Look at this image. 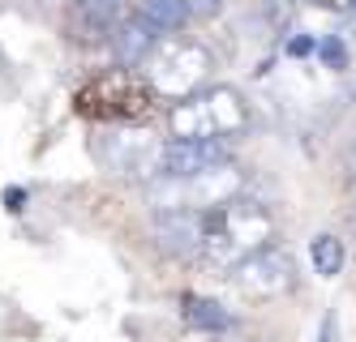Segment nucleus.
Segmentation results:
<instances>
[{
  "label": "nucleus",
  "mask_w": 356,
  "mask_h": 342,
  "mask_svg": "<svg viewBox=\"0 0 356 342\" xmlns=\"http://www.w3.org/2000/svg\"><path fill=\"white\" fill-rule=\"evenodd\" d=\"M202 235H207V214L193 210H172V214H155V244L168 257H197Z\"/></svg>",
  "instance_id": "423d86ee"
},
{
  "label": "nucleus",
  "mask_w": 356,
  "mask_h": 342,
  "mask_svg": "<svg viewBox=\"0 0 356 342\" xmlns=\"http://www.w3.org/2000/svg\"><path fill=\"white\" fill-rule=\"evenodd\" d=\"M270 235H275L270 210L253 197H236L215 214H207V235H202L197 261L211 274H232L253 253H262L270 244Z\"/></svg>",
  "instance_id": "f257e3e1"
},
{
  "label": "nucleus",
  "mask_w": 356,
  "mask_h": 342,
  "mask_svg": "<svg viewBox=\"0 0 356 342\" xmlns=\"http://www.w3.org/2000/svg\"><path fill=\"white\" fill-rule=\"evenodd\" d=\"M219 163H227L223 142H163L159 150V176H197Z\"/></svg>",
  "instance_id": "0eeeda50"
},
{
  "label": "nucleus",
  "mask_w": 356,
  "mask_h": 342,
  "mask_svg": "<svg viewBox=\"0 0 356 342\" xmlns=\"http://www.w3.org/2000/svg\"><path fill=\"white\" fill-rule=\"evenodd\" d=\"M318 56H322L330 69H343V65H348V47H343V35H326V39L318 43Z\"/></svg>",
  "instance_id": "4468645a"
},
{
  "label": "nucleus",
  "mask_w": 356,
  "mask_h": 342,
  "mask_svg": "<svg viewBox=\"0 0 356 342\" xmlns=\"http://www.w3.org/2000/svg\"><path fill=\"white\" fill-rule=\"evenodd\" d=\"M236 197H245V171L232 159L197 171V176H155V180H146V201H150L155 214H172V210L215 214V210H223Z\"/></svg>",
  "instance_id": "f03ea898"
},
{
  "label": "nucleus",
  "mask_w": 356,
  "mask_h": 342,
  "mask_svg": "<svg viewBox=\"0 0 356 342\" xmlns=\"http://www.w3.org/2000/svg\"><path fill=\"white\" fill-rule=\"evenodd\" d=\"M159 35L155 31H150V26H142L138 17L134 22H124V26H116V35H112V47H116V60L120 65H142V60H150V56H155V43Z\"/></svg>",
  "instance_id": "9b49d317"
},
{
  "label": "nucleus",
  "mask_w": 356,
  "mask_h": 342,
  "mask_svg": "<svg viewBox=\"0 0 356 342\" xmlns=\"http://www.w3.org/2000/svg\"><path fill=\"white\" fill-rule=\"evenodd\" d=\"M189 17H193L189 0H138V22L150 26L155 35H176V31H185Z\"/></svg>",
  "instance_id": "9d476101"
},
{
  "label": "nucleus",
  "mask_w": 356,
  "mask_h": 342,
  "mask_svg": "<svg viewBox=\"0 0 356 342\" xmlns=\"http://www.w3.org/2000/svg\"><path fill=\"white\" fill-rule=\"evenodd\" d=\"M146 65H150V86H155V94L176 99V103L193 99L202 90V82L211 77V69H215L211 51L202 43H193V39H163Z\"/></svg>",
  "instance_id": "7ed1b4c3"
},
{
  "label": "nucleus",
  "mask_w": 356,
  "mask_h": 342,
  "mask_svg": "<svg viewBox=\"0 0 356 342\" xmlns=\"http://www.w3.org/2000/svg\"><path fill=\"white\" fill-rule=\"evenodd\" d=\"M309 5H318V9H335V13H348L356 0H309Z\"/></svg>",
  "instance_id": "f3484780"
},
{
  "label": "nucleus",
  "mask_w": 356,
  "mask_h": 342,
  "mask_svg": "<svg viewBox=\"0 0 356 342\" xmlns=\"http://www.w3.org/2000/svg\"><path fill=\"white\" fill-rule=\"evenodd\" d=\"M318 342H339V317H335V312H326V317H322V334H318Z\"/></svg>",
  "instance_id": "2eb2a0df"
},
{
  "label": "nucleus",
  "mask_w": 356,
  "mask_h": 342,
  "mask_svg": "<svg viewBox=\"0 0 356 342\" xmlns=\"http://www.w3.org/2000/svg\"><path fill=\"white\" fill-rule=\"evenodd\" d=\"M211 342H245V338H236V334H215Z\"/></svg>",
  "instance_id": "6ab92c4d"
},
{
  "label": "nucleus",
  "mask_w": 356,
  "mask_h": 342,
  "mask_svg": "<svg viewBox=\"0 0 356 342\" xmlns=\"http://www.w3.org/2000/svg\"><path fill=\"white\" fill-rule=\"evenodd\" d=\"M343 240L339 235H330V231H322V235H314L309 240V261H314V270L322 274V278H335L339 270H343Z\"/></svg>",
  "instance_id": "ddd939ff"
},
{
  "label": "nucleus",
  "mask_w": 356,
  "mask_h": 342,
  "mask_svg": "<svg viewBox=\"0 0 356 342\" xmlns=\"http://www.w3.org/2000/svg\"><path fill=\"white\" fill-rule=\"evenodd\" d=\"M352 231H356V210H352Z\"/></svg>",
  "instance_id": "aec40b11"
},
{
  "label": "nucleus",
  "mask_w": 356,
  "mask_h": 342,
  "mask_svg": "<svg viewBox=\"0 0 356 342\" xmlns=\"http://www.w3.org/2000/svg\"><path fill=\"white\" fill-rule=\"evenodd\" d=\"M343 167H348V184L356 189V142L348 146V159H343Z\"/></svg>",
  "instance_id": "a211bd4d"
},
{
  "label": "nucleus",
  "mask_w": 356,
  "mask_h": 342,
  "mask_svg": "<svg viewBox=\"0 0 356 342\" xmlns=\"http://www.w3.org/2000/svg\"><path fill=\"white\" fill-rule=\"evenodd\" d=\"M288 51H292V56H309V51H318V39H309V35H296V39L288 43Z\"/></svg>",
  "instance_id": "dca6fc26"
},
{
  "label": "nucleus",
  "mask_w": 356,
  "mask_h": 342,
  "mask_svg": "<svg viewBox=\"0 0 356 342\" xmlns=\"http://www.w3.org/2000/svg\"><path fill=\"white\" fill-rule=\"evenodd\" d=\"M168 133H172V142H223L219 128H215L207 94L172 103V108H168Z\"/></svg>",
  "instance_id": "6e6552de"
},
{
  "label": "nucleus",
  "mask_w": 356,
  "mask_h": 342,
  "mask_svg": "<svg viewBox=\"0 0 356 342\" xmlns=\"http://www.w3.org/2000/svg\"><path fill=\"white\" fill-rule=\"evenodd\" d=\"M232 282L249 300H279V296H288L296 287V261H292L288 248L266 244L262 253H253L245 266L232 270Z\"/></svg>",
  "instance_id": "20e7f679"
},
{
  "label": "nucleus",
  "mask_w": 356,
  "mask_h": 342,
  "mask_svg": "<svg viewBox=\"0 0 356 342\" xmlns=\"http://www.w3.org/2000/svg\"><path fill=\"white\" fill-rule=\"evenodd\" d=\"M185 321L193 330H207V334H227L232 330V312L207 296H185Z\"/></svg>",
  "instance_id": "f8f14e48"
},
{
  "label": "nucleus",
  "mask_w": 356,
  "mask_h": 342,
  "mask_svg": "<svg viewBox=\"0 0 356 342\" xmlns=\"http://www.w3.org/2000/svg\"><path fill=\"white\" fill-rule=\"evenodd\" d=\"M159 142H150L146 133H116L104 146V159L116 176H138V180H155L159 176Z\"/></svg>",
  "instance_id": "39448f33"
},
{
  "label": "nucleus",
  "mask_w": 356,
  "mask_h": 342,
  "mask_svg": "<svg viewBox=\"0 0 356 342\" xmlns=\"http://www.w3.org/2000/svg\"><path fill=\"white\" fill-rule=\"evenodd\" d=\"M207 103H211V116H215L219 137H236V133L249 128V108H245V99L232 86H211Z\"/></svg>",
  "instance_id": "1a4fd4ad"
}]
</instances>
